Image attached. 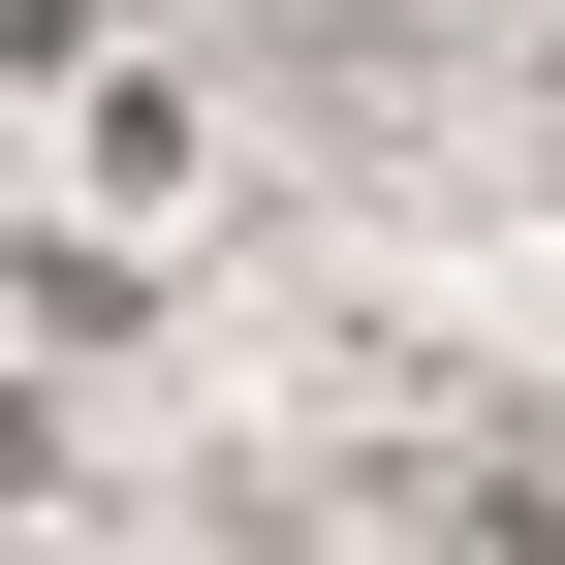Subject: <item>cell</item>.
I'll return each instance as SVG.
<instances>
[{"label":"cell","instance_id":"7a4b0ae2","mask_svg":"<svg viewBox=\"0 0 565 565\" xmlns=\"http://www.w3.org/2000/svg\"><path fill=\"white\" fill-rule=\"evenodd\" d=\"M0 503H32V408H0Z\"/></svg>","mask_w":565,"mask_h":565},{"label":"cell","instance_id":"6da1fadb","mask_svg":"<svg viewBox=\"0 0 565 565\" xmlns=\"http://www.w3.org/2000/svg\"><path fill=\"white\" fill-rule=\"evenodd\" d=\"M95 32H126V0H0V63H95Z\"/></svg>","mask_w":565,"mask_h":565}]
</instances>
